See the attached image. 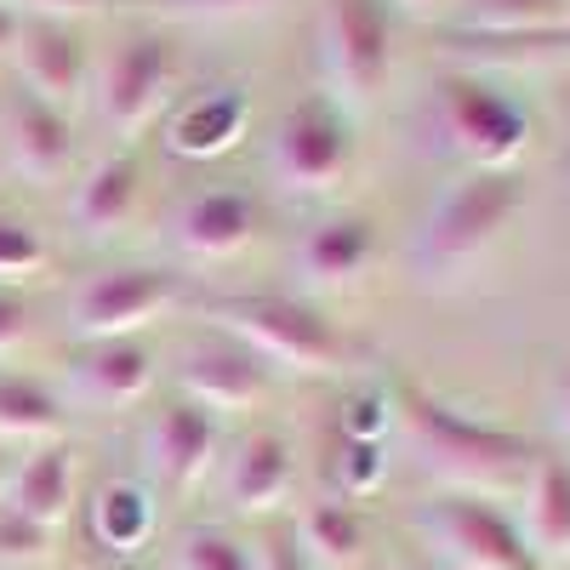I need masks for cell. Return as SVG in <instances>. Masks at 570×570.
I'll use <instances>...</instances> for the list:
<instances>
[{"label": "cell", "instance_id": "cell-1", "mask_svg": "<svg viewBox=\"0 0 570 570\" xmlns=\"http://www.w3.org/2000/svg\"><path fill=\"white\" fill-rule=\"evenodd\" d=\"M400 411V428L416 451V462L434 473L445 491H462V497H519V485L531 480L537 468V445L525 434H513L502 422H485V416H468L422 389H405L394 400Z\"/></svg>", "mask_w": 570, "mask_h": 570}, {"label": "cell", "instance_id": "cell-2", "mask_svg": "<svg viewBox=\"0 0 570 570\" xmlns=\"http://www.w3.org/2000/svg\"><path fill=\"white\" fill-rule=\"evenodd\" d=\"M525 212V177L513 171H456L422 223L411 228V274L416 285H456Z\"/></svg>", "mask_w": 570, "mask_h": 570}, {"label": "cell", "instance_id": "cell-3", "mask_svg": "<svg viewBox=\"0 0 570 570\" xmlns=\"http://www.w3.org/2000/svg\"><path fill=\"white\" fill-rule=\"evenodd\" d=\"M428 149L456 160L462 171H513L531 149V109L525 98L480 69H451L428 86Z\"/></svg>", "mask_w": 570, "mask_h": 570}, {"label": "cell", "instance_id": "cell-4", "mask_svg": "<svg viewBox=\"0 0 570 570\" xmlns=\"http://www.w3.org/2000/svg\"><path fill=\"white\" fill-rule=\"evenodd\" d=\"M206 325H223L252 354H263L274 371L292 376H337L354 360V343L337 320H325L314 303L285 292H234L206 303Z\"/></svg>", "mask_w": 570, "mask_h": 570}, {"label": "cell", "instance_id": "cell-5", "mask_svg": "<svg viewBox=\"0 0 570 570\" xmlns=\"http://www.w3.org/2000/svg\"><path fill=\"white\" fill-rule=\"evenodd\" d=\"M354 171V115L331 91H297L263 137V177L285 200H325Z\"/></svg>", "mask_w": 570, "mask_h": 570}, {"label": "cell", "instance_id": "cell-6", "mask_svg": "<svg viewBox=\"0 0 570 570\" xmlns=\"http://www.w3.org/2000/svg\"><path fill=\"white\" fill-rule=\"evenodd\" d=\"M183 86V58L160 29H126L91 58L86 109L115 142H137L142 126H155Z\"/></svg>", "mask_w": 570, "mask_h": 570}, {"label": "cell", "instance_id": "cell-7", "mask_svg": "<svg viewBox=\"0 0 570 570\" xmlns=\"http://www.w3.org/2000/svg\"><path fill=\"white\" fill-rule=\"evenodd\" d=\"M320 91L348 115L376 109L394 80V7L389 0H320L314 12Z\"/></svg>", "mask_w": 570, "mask_h": 570}, {"label": "cell", "instance_id": "cell-8", "mask_svg": "<svg viewBox=\"0 0 570 570\" xmlns=\"http://www.w3.org/2000/svg\"><path fill=\"white\" fill-rule=\"evenodd\" d=\"M177 303H183V274L160 263H104L75 279L63 320L75 343H115V337H142Z\"/></svg>", "mask_w": 570, "mask_h": 570}, {"label": "cell", "instance_id": "cell-9", "mask_svg": "<svg viewBox=\"0 0 570 570\" xmlns=\"http://www.w3.org/2000/svg\"><path fill=\"white\" fill-rule=\"evenodd\" d=\"M416 531L440 548L445 570H548L519 519L502 513L491 497H462V491H445V497H428L416 508Z\"/></svg>", "mask_w": 570, "mask_h": 570}, {"label": "cell", "instance_id": "cell-10", "mask_svg": "<svg viewBox=\"0 0 570 570\" xmlns=\"http://www.w3.org/2000/svg\"><path fill=\"white\" fill-rule=\"evenodd\" d=\"M171 389H177V400H195L212 416L257 411L279 389V371L263 354H252L240 337H228L223 325H200L171 354Z\"/></svg>", "mask_w": 570, "mask_h": 570}, {"label": "cell", "instance_id": "cell-11", "mask_svg": "<svg viewBox=\"0 0 570 570\" xmlns=\"http://www.w3.org/2000/svg\"><path fill=\"white\" fill-rule=\"evenodd\" d=\"M252 86L246 80H206L195 91H177V104L160 115V142L171 160L217 166L252 137Z\"/></svg>", "mask_w": 570, "mask_h": 570}, {"label": "cell", "instance_id": "cell-12", "mask_svg": "<svg viewBox=\"0 0 570 570\" xmlns=\"http://www.w3.org/2000/svg\"><path fill=\"white\" fill-rule=\"evenodd\" d=\"M137 451H142V480L166 497H183L188 485H200L212 473V462L223 451V422L206 405L171 394L149 411Z\"/></svg>", "mask_w": 570, "mask_h": 570}, {"label": "cell", "instance_id": "cell-13", "mask_svg": "<svg viewBox=\"0 0 570 570\" xmlns=\"http://www.w3.org/2000/svg\"><path fill=\"white\" fill-rule=\"evenodd\" d=\"M212 491H217V508L234 513V519H252V513H274L297 485V451L279 428H246L234 434L217 462H212Z\"/></svg>", "mask_w": 570, "mask_h": 570}, {"label": "cell", "instance_id": "cell-14", "mask_svg": "<svg viewBox=\"0 0 570 570\" xmlns=\"http://www.w3.org/2000/svg\"><path fill=\"white\" fill-rule=\"evenodd\" d=\"M166 240L188 263H228L257 240V200L240 183H212L166 212Z\"/></svg>", "mask_w": 570, "mask_h": 570}, {"label": "cell", "instance_id": "cell-15", "mask_svg": "<svg viewBox=\"0 0 570 570\" xmlns=\"http://www.w3.org/2000/svg\"><path fill=\"white\" fill-rule=\"evenodd\" d=\"M160 376V354L142 337H115V343H75L63 365V405L75 400L80 411H131L149 400Z\"/></svg>", "mask_w": 570, "mask_h": 570}, {"label": "cell", "instance_id": "cell-16", "mask_svg": "<svg viewBox=\"0 0 570 570\" xmlns=\"http://www.w3.org/2000/svg\"><path fill=\"white\" fill-rule=\"evenodd\" d=\"M0 160L12 177H23L29 188H52L69 177L75 166V126L63 109L29 98L23 86H12L0 98Z\"/></svg>", "mask_w": 570, "mask_h": 570}, {"label": "cell", "instance_id": "cell-17", "mask_svg": "<svg viewBox=\"0 0 570 570\" xmlns=\"http://www.w3.org/2000/svg\"><path fill=\"white\" fill-rule=\"evenodd\" d=\"M12 69H18V86L29 98L52 104V109H75L86 104V86H91V46L80 40L75 23H58V18H29L23 12V29H18V46H12Z\"/></svg>", "mask_w": 570, "mask_h": 570}, {"label": "cell", "instance_id": "cell-18", "mask_svg": "<svg viewBox=\"0 0 570 570\" xmlns=\"http://www.w3.org/2000/svg\"><path fill=\"white\" fill-rule=\"evenodd\" d=\"M142 183H149V171H142L137 142H115L104 160H91L75 177V188H69V228L80 234L86 246L115 240V234L137 217V206H142Z\"/></svg>", "mask_w": 570, "mask_h": 570}, {"label": "cell", "instance_id": "cell-19", "mask_svg": "<svg viewBox=\"0 0 570 570\" xmlns=\"http://www.w3.org/2000/svg\"><path fill=\"white\" fill-rule=\"evenodd\" d=\"M371 263H376V223L365 212H325L292 246V268L308 292H348L365 279Z\"/></svg>", "mask_w": 570, "mask_h": 570}, {"label": "cell", "instance_id": "cell-20", "mask_svg": "<svg viewBox=\"0 0 570 570\" xmlns=\"http://www.w3.org/2000/svg\"><path fill=\"white\" fill-rule=\"evenodd\" d=\"M160 491L142 480V473H109V480L91 485V502H86V531L109 559H137L142 548L155 542V502Z\"/></svg>", "mask_w": 570, "mask_h": 570}, {"label": "cell", "instance_id": "cell-21", "mask_svg": "<svg viewBox=\"0 0 570 570\" xmlns=\"http://www.w3.org/2000/svg\"><path fill=\"white\" fill-rule=\"evenodd\" d=\"M75 497H80V473H75V451L63 440H46V445H29L7 485H0V502H12L18 513H29L35 525L58 531L63 519L75 513Z\"/></svg>", "mask_w": 570, "mask_h": 570}, {"label": "cell", "instance_id": "cell-22", "mask_svg": "<svg viewBox=\"0 0 570 570\" xmlns=\"http://www.w3.org/2000/svg\"><path fill=\"white\" fill-rule=\"evenodd\" d=\"M519 531L542 564L570 559V462L537 456L531 480L519 485Z\"/></svg>", "mask_w": 570, "mask_h": 570}, {"label": "cell", "instance_id": "cell-23", "mask_svg": "<svg viewBox=\"0 0 570 570\" xmlns=\"http://www.w3.org/2000/svg\"><path fill=\"white\" fill-rule=\"evenodd\" d=\"M63 394L40 376L7 371L0 365V445H46V440H63Z\"/></svg>", "mask_w": 570, "mask_h": 570}, {"label": "cell", "instance_id": "cell-24", "mask_svg": "<svg viewBox=\"0 0 570 570\" xmlns=\"http://www.w3.org/2000/svg\"><path fill=\"white\" fill-rule=\"evenodd\" d=\"M292 531L303 542V553L320 564V570H354L365 559V513L360 502L348 497H325V502H308Z\"/></svg>", "mask_w": 570, "mask_h": 570}, {"label": "cell", "instance_id": "cell-25", "mask_svg": "<svg viewBox=\"0 0 570 570\" xmlns=\"http://www.w3.org/2000/svg\"><path fill=\"white\" fill-rule=\"evenodd\" d=\"M451 18L468 35H548L570 23V0H451Z\"/></svg>", "mask_w": 570, "mask_h": 570}, {"label": "cell", "instance_id": "cell-26", "mask_svg": "<svg viewBox=\"0 0 570 570\" xmlns=\"http://www.w3.org/2000/svg\"><path fill=\"white\" fill-rule=\"evenodd\" d=\"M171 570H257V542H246L223 519L188 525L171 548Z\"/></svg>", "mask_w": 570, "mask_h": 570}, {"label": "cell", "instance_id": "cell-27", "mask_svg": "<svg viewBox=\"0 0 570 570\" xmlns=\"http://www.w3.org/2000/svg\"><path fill=\"white\" fill-rule=\"evenodd\" d=\"M383 480H389V440H343L337 434V456H331V485H337V497L360 502Z\"/></svg>", "mask_w": 570, "mask_h": 570}, {"label": "cell", "instance_id": "cell-28", "mask_svg": "<svg viewBox=\"0 0 570 570\" xmlns=\"http://www.w3.org/2000/svg\"><path fill=\"white\" fill-rule=\"evenodd\" d=\"M52 553H58V531H46L12 502H0V570H29V564H46Z\"/></svg>", "mask_w": 570, "mask_h": 570}, {"label": "cell", "instance_id": "cell-29", "mask_svg": "<svg viewBox=\"0 0 570 570\" xmlns=\"http://www.w3.org/2000/svg\"><path fill=\"white\" fill-rule=\"evenodd\" d=\"M46 240H40V228L18 212H0V285H23L29 274L46 268Z\"/></svg>", "mask_w": 570, "mask_h": 570}, {"label": "cell", "instance_id": "cell-30", "mask_svg": "<svg viewBox=\"0 0 570 570\" xmlns=\"http://www.w3.org/2000/svg\"><path fill=\"white\" fill-rule=\"evenodd\" d=\"M400 422L389 389H354L337 411V434L343 440H389V428Z\"/></svg>", "mask_w": 570, "mask_h": 570}, {"label": "cell", "instance_id": "cell-31", "mask_svg": "<svg viewBox=\"0 0 570 570\" xmlns=\"http://www.w3.org/2000/svg\"><path fill=\"white\" fill-rule=\"evenodd\" d=\"M149 7L166 18H257L285 7V0H149Z\"/></svg>", "mask_w": 570, "mask_h": 570}, {"label": "cell", "instance_id": "cell-32", "mask_svg": "<svg viewBox=\"0 0 570 570\" xmlns=\"http://www.w3.org/2000/svg\"><path fill=\"white\" fill-rule=\"evenodd\" d=\"M29 297L18 292V285H0V360L18 354L29 343Z\"/></svg>", "mask_w": 570, "mask_h": 570}, {"label": "cell", "instance_id": "cell-33", "mask_svg": "<svg viewBox=\"0 0 570 570\" xmlns=\"http://www.w3.org/2000/svg\"><path fill=\"white\" fill-rule=\"evenodd\" d=\"M257 570H320V564L303 553V542H297L292 525H279L274 537L257 542Z\"/></svg>", "mask_w": 570, "mask_h": 570}, {"label": "cell", "instance_id": "cell-34", "mask_svg": "<svg viewBox=\"0 0 570 570\" xmlns=\"http://www.w3.org/2000/svg\"><path fill=\"white\" fill-rule=\"evenodd\" d=\"M115 0H18V12L29 18H58V23H80V18H98L109 12Z\"/></svg>", "mask_w": 570, "mask_h": 570}, {"label": "cell", "instance_id": "cell-35", "mask_svg": "<svg viewBox=\"0 0 570 570\" xmlns=\"http://www.w3.org/2000/svg\"><path fill=\"white\" fill-rule=\"evenodd\" d=\"M18 29H23V12H18V0H0V63H12Z\"/></svg>", "mask_w": 570, "mask_h": 570}, {"label": "cell", "instance_id": "cell-36", "mask_svg": "<svg viewBox=\"0 0 570 570\" xmlns=\"http://www.w3.org/2000/svg\"><path fill=\"white\" fill-rule=\"evenodd\" d=\"M553 422H559V434L570 440V371L553 383Z\"/></svg>", "mask_w": 570, "mask_h": 570}, {"label": "cell", "instance_id": "cell-37", "mask_svg": "<svg viewBox=\"0 0 570 570\" xmlns=\"http://www.w3.org/2000/svg\"><path fill=\"white\" fill-rule=\"evenodd\" d=\"M394 12H411V18H440V12H451V0H389Z\"/></svg>", "mask_w": 570, "mask_h": 570}, {"label": "cell", "instance_id": "cell-38", "mask_svg": "<svg viewBox=\"0 0 570 570\" xmlns=\"http://www.w3.org/2000/svg\"><path fill=\"white\" fill-rule=\"evenodd\" d=\"M7 473H12V462H7V445H0V485H7Z\"/></svg>", "mask_w": 570, "mask_h": 570}, {"label": "cell", "instance_id": "cell-39", "mask_svg": "<svg viewBox=\"0 0 570 570\" xmlns=\"http://www.w3.org/2000/svg\"><path fill=\"white\" fill-rule=\"evenodd\" d=\"M371 570H400V564H371Z\"/></svg>", "mask_w": 570, "mask_h": 570}]
</instances>
